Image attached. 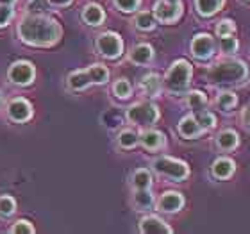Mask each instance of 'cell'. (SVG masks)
<instances>
[{
	"label": "cell",
	"mask_w": 250,
	"mask_h": 234,
	"mask_svg": "<svg viewBox=\"0 0 250 234\" xmlns=\"http://www.w3.org/2000/svg\"><path fill=\"white\" fill-rule=\"evenodd\" d=\"M161 88H163V83H161V77L157 73H148V75H145V77L141 79V89L148 97H157V95L161 93Z\"/></svg>",
	"instance_id": "20"
},
{
	"label": "cell",
	"mask_w": 250,
	"mask_h": 234,
	"mask_svg": "<svg viewBox=\"0 0 250 234\" xmlns=\"http://www.w3.org/2000/svg\"><path fill=\"white\" fill-rule=\"evenodd\" d=\"M214 50H216V43H214L213 36L209 34H197V36L191 40V54L200 61H206V59L213 58Z\"/></svg>",
	"instance_id": "9"
},
{
	"label": "cell",
	"mask_w": 250,
	"mask_h": 234,
	"mask_svg": "<svg viewBox=\"0 0 250 234\" xmlns=\"http://www.w3.org/2000/svg\"><path fill=\"white\" fill-rule=\"evenodd\" d=\"M25 11L29 15H45L48 11V0H29Z\"/></svg>",
	"instance_id": "31"
},
{
	"label": "cell",
	"mask_w": 250,
	"mask_h": 234,
	"mask_svg": "<svg viewBox=\"0 0 250 234\" xmlns=\"http://www.w3.org/2000/svg\"><path fill=\"white\" fill-rule=\"evenodd\" d=\"M211 172L216 179L220 181H225V179H230L236 172V163L229 157H218L216 161L213 163L211 167Z\"/></svg>",
	"instance_id": "13"
},
{
	"label": "cell",
	"mask_w": 250,
	"mask_h": 234,
	"mask_svg": "<svg viewBox=\"0 0 250 234\" xmlns=\"http://www.w3.org/2000/svg\"><path fill=\"white\" fill-rule=\"evenodd\" d=\"M16 211V200L9 195H0V214L11 216Z\"/></svg>",
	"instance_id": "33"
},
{
	"label": "cell",
	"mask_w": 250,
	"mask_h": 234,
	"mask_svg": "<svg viewBox=\"0 0 250 234\" xmlns=\"http://www.w3.org/2000/svg\"><path fill=\"white\" fill-rule=\"evenodd\" d=\"M184 206V197L179 191H167L163 193L159 202H157V209L163 213H177Z\"/></svg>",
	"instance_id": "11"
},
{
	"label": "cell",
	"mask_w": 250,
	"mask_h": 234,
	"mask_svg": "<svg viewBox=\"0 0 250 234\" xmlns=\"http://www.w3.org/2000/svg\"><path fill=\"white\" fill-rule=\"evenodd\" d=\"M152 167L159 175H165L172 181H184L188 175H189V168L184 161H179V159H173V157H157L156 161L152 163Z\"/></svg>",
	"instance_id": "4"
},
{
	"label": "cell",
	"mask_w": 250,
	"mask_h": 234,
	"mask_svg": "<svg viewBox=\"0 0 250 234\" xmlns=\"http://www.w3.org/2000/svg\"><path fill=\"white\" fill-rule=\"evenodd\" d=\"M191 64L186 59H177L172 66L168 68L167 75H165V86L168 91H172L175 95L184 93L191 83Z\"/></svg>",
	"instance_id": "3"
},
{
	"label": "cell",
	"mask_w": 250,
	"mask_h": 234,
	"mask_svg": "<svg viewBox=\"0 0 250 234\" xmlns=\"http://www.w3.org/2000/svg\"><path fill=\"white\" fill-rule=\"evenodd\" d=\"M7 116H9L13 122H16V124H23V122H27V120L32 116L31 102L25 99H21V97L9 100V104H7Z\"/></svg>",
	"instance_id": "10"
},
{
	"label": "cell",
	"mask_w": 250,
	"mask_h": 234,
	"mask_svg": "<svg viewBox=\"0 0 250 234\" xmlns=\"http://www.w3.org/2000/svg\"><path fill=\"white\" fill-rule=\"evenodd\" d=\"M188 106H189V109L193 111H198V109H204L206 104H208V97L202 93V91H191V93H188Z\"/></svg>",
	"instance_id": "29"
},
{
	"label": "cell",
	"mask_w": 250,
	"mask_h": 234,
	"mask_svg": "<svg viewBox=\"0 0 250 234\" xmlns=\"http://www.w3.org/2000/svg\"><path fill=\"white\" fill-rule=\"evenodd\" d=\"M154 58V48L150 45H146V43H140V45H136L132 50L129 52V61L134 63V64H148Z\"/></svg>",
	"instance_id": "15"
},
{
	"label": "cell",
	"mask_w": 250,
	"mask_h": 234,
	"mask_svg": "<svg viewBox=\"0 0 250 234\" xmlns=\"http://www.w3.org/2000/svg\"><path fill=\"white\" fill-rule=\"evenodd\" d=\"M89 84H91V79H89L88 70H75L68 75V88L73 89V91L86 89Z\"/></svg>",
	"instance_id": "19"
},
{
	"label": "cell",
	"mask_w": 250,
	"mask_h": 234,
	"mask_svg": "<svg viewBox=\"0 0 250 234\" xmlns=\"http://www.w3.org/2000/svg\"><path fill=\"white\" fill-rule=\"evenodd\" d=\"M132 186L136 190H146L152 186V175L146 168H140L132 173Z\"/></svg>",
	"instance_id": "24"
},
{
	"label": "cell",
	"mask_w": 250,
	"mask_h": 234,
	"mask_svg": "<svg viewBox=\"0 0 250 234\" xmlns=\"http://www.w3.org/2000/svg\"><path fill=\"white\" fill-rule=\"evenodd\" d=\"M238 104V97L232 91H222L216 97V107L222 111H230Z\"/></svg>",
	"instance_id": "27"
},
{
	"label": "cell",
	"mask_w": 250,
	"mask_h": 234,
	"mask_svg": "<svg viewBox=\"0 0 250 234\" xmlns=\"http://www.w3.org/2000/svg\"><path fill=\"white\" fill-rule=\"evenodd\" d=\"M11 233L15 234H34L36 229H34V225L29 222V220H18L13 227H11Z\"/></svg>",
	"instance_id": "34"
},
{
	"label": "cell",
	"mask_w": 250,
	"mask_h": 234,
	"mask_svg": "<svg viewBox=\"0 0 250 234\" xmlns=\"http://www.w3.org/2000/svg\"><path fill=\"white\" fill-rule=\"evenodd\" d=\"M225 0H195V7H197L198 15L202 16H213L216 15L222 7H224Z\"/></svg>",
	"instance_id": "21"
},
{
	"label": "cell",
	"mask_w": 250,
	"mask_h": 234,
	"mask_svg": "<svg viewBox=\"0 0 250 234\" xmlns=\"http://www.w3.org/2000/svg\"><path fill=\"white\" fill-rule=\"evenodd\" d=\"M134 25H136V29H140V31H152V29L156 27V16L152 15V13L141 11V13L136 15Z\"/></svg>",
	"instance_id": "25"
},
{
	"label": "cell",
	"mask_w": 250,
	"mask_h": 234,
	"mask_svg": "<svg viewBox=\"0 0 250 234\" xmlns=\"http://www.w3.org/2000/svg\"><path fill=\"white\" fill-rule=\"evenodd\" d=\"M13 16H15V9H13V5L0 4V29L9 25V21L13 20Z\"/></svg>",
	"instance_id": "35"
},
{
	"label": "cell",
	"mask_w": 250,
	"mask_h": 234,
	"mask_svg": "<svg viewBox=\"0 0 250 234\" xmlns=\"http://www.w3.org/2000/svg\"><path fill=\"white\" fill-rule=\"evenodd\" d=\"M238 145H240V136H238L236 130L225 129L216 136V147H218L220 150L230 152V150H234Z\"/></svg>",
	"instance_id": "17"
},
{
	"label": "cell",
	"mask_w": 250,
	"mask_h": 234,
	"mask_svg": "<svg viewBox=\"0 0 250 234\" xmlns=\"http://www.w3.org/2000/svg\"><path fill=\"white\" fill-rule=\"evenodd\" d=\"M18 38L31 47H50L59 42L61 27L54 18L47 15H29L27 13L18 23Z\"/></svg>",
	"instance_id": "1"
},
{
	"label": "cell",
	"mask_w": 250,
	"mask_h": 234,
	"mask_svg": "<svg viewBox=\"0 0 250 234\" xmlns=\"http://www.w3.org/2000/svg\"><path fill=\"white\" fill-rule=\"evenodd\" d=\"M83 20L91 27L102 25L105 20V13L99 4H88L83 9Z\"/></svg>",
	"instance_id": "18"
},
{
	"label": "cell",
	"mask_w": 250,
	"mask_h": 234,
	"mask_svg": "<svg viewBox=\"0 0 250 234\" xmlns=\"http://www.w3.org/2000/svg\"><path fill=\"white\" fill-rule=\"evenodd\" d=\"M140 231L145 234H172V227L157 216H145L140 222Z\"/></svg>",
	"instance_id": "12"
},
{
	"label": "cell",
	"mask_w": 250,
	"mask_h": 234,
	"mask_svg": "<svg viewBox=\"0 0 250 234\" xmlns=\"http://www.w3.org/2000/svg\"><path fill=\"white\" fill-rule=\"evenodd\" d=\"M0 104H2V93H0Z\"/></svg>",
	"instance_id": "41"
},
{
	"label": "cell",
	"mask_w": 250,
	"mask_h": 234,
	"mask_svg": "<svg viewBox=\"0 0 250 234\" xmlns=\"http://www.w3.org/2000/svg\"><path fill=\"white\" fill-rule=\"evenodd\" d=\"M97 50H99L104 58L107 59H116L120 58L124 52V42L116 32H104L97 38Z\"/></svg>",
	"instance_id": "7"
},
{
	"label": "cell",
	"mask_w": 250,
	"mask_h": 234,
	"mask_svg": "<svg viewBox=\"0 0 250 234\" xmlns=\"http://www.w3.org/2000/svg\"><path fill=\"white\" fill-rule=\"evenodd\" d=\"M208 79L213 84H241L249 79V68L238 59H224L209 68Z\"/></svg>",
	"instance_id": "2"
},
{
	"label": "cell",
	"mask_w": 250,
	"mask_h": 234,
	"mask_svg": "<svg viewBox=\"0 0 250 234\" xmlns=\"http://www.w3.org/2000/svg\"><path fill=\"white\" fill-rule=\"evenodd\" d=\"M140 143L146 150H159L165 147V134L154 129L143 130L140 134Z\"/></svg>",
	"instance_id": "14"
},
{
	"label": "cell",
	"mask_w": 250,
	"mask_h": 234,
	"mask_svg": "<svg viewBox=\"0 0 250 234\" xmlns=\"http://www.w3.org/2000/svg\"><path fill=\"white\" fill-rule=\"evenodd\" d=\"M152 15L161 23H173L183 15V2L181 0H157L154 4Z\"/></svg>",
	"instance_id": "6"
},
{
	"label": "cell",
	"mask_w": 250,
	"mask_h": 234,
	"mask_svg": "<svg viewBox=\"0 0 250 234\" xmlns=\"http://www.w3.org/2000/svg\"><path fill=\"white\" fill-rule=\"evenodd\" d=\"M34 77H36V68L29 61H16L7 70V79L13 84H18V86L31 84Z\"/></svg>",
	"instance_id": "8"
},
{
	"label": "cell",
	"mask_w": 250,
	"mask_h": 234,
	"mask_svg": "<svg viewBox=\"0 0 250 234\" xmlns=\"http://www.w3.org/2000/svg\"><path fill=\"white\" fill-rule=\"evenodd\" d=\"M132 202H134L136 209L146 211V209H150L152 204H154V195L148 191V188H146V190H136L134 197H132Z\"/></svg>",
	"instance_id": "22"
},
{
	"label": "cell",
	"mask_w": 250,
	"mask_h": 234,
	"mask_svg": "<svg viewBox=\"0 0 250 234\" xmlns=\"http://www.w3.org/2000/svg\"><path fill=\"white\" fill-rule=\"evenodd\" d=\"M16 0H0V4H5V5H13Z\"/></svg>",
	"instance_id": "40"
},
{
	"label": "cell",
	"mask_w": 250,
	"mask_h": 234,
	"mask_svg": "<svg viewBox=\"0 0 250 234\" xmlns=\"http://www.w3.org/2000/svg\"><path fill=\"white\" fill-rule=\"evenodd\" d=\"M241 118H243L245 125H249V127H250V104L245 107V111H243V115H241Z\"/></svg>",
	"instance_id": "39"
},
{
	"label": "cell",
	"mask_w": 250,
	"mask_h": 234,
	"mask_svg": "<svg viewBox=\"0 0 250 234\" xmlns=\"http://www.w3.org/2000/svg\"><path fill=\"white\" fill-rule=\"evenodd\" d=\"M127 120L140 127H146L159 120V109L152 102H138L127 109Z\"/></svg>",
	"instance_id": "5"
},
{
	"label": "cell",
	"mask_w": 250,
	"mask_h": 234,
	"mask_svg": "<svg viewBox=\"0 0 250 234\" xmlns=\"http://www.w3.org/2000/svg\"><path fill=\"white\" fill-rule=\"evenodd\" d=\"M113 91H115V95L118 99H129L130 93H132V86H130V83L127 79H118L115 83V86H113Z\"/></svg>",
	"instance_id": "32"
},
{
	"label": "cell",
	"mask_w": 250,
	"mask_h": 234,
	"mask_svg": "<svg viewBox=\"0 0 250 234\" xmlns=\"http://www.w3.org/2000/svg\"><path fill=\"white\" fill-rule=\"evenodd\" d=\"M238 48H240V42L234 38V34L220 38V50L224 54H234L238 52Z\"/></svg>",
	"instance_id": "30"
},
{
	"label": "cell",
	"mask_w": 250,
	"mask_h": 234,
	"mask_svg": "<svg viewBox=\"0 0 250 234\" xmlns=\"http://www.w3.org/2000/svg\"><path fill=\"white\" fill-rule=\"evenodd\" d=\"M115 5L124 13H134L138 7H140L141 0H113Z\"/></svg>",
	"instance_id": "36"
},
{
	"label": "cell",
	"mask_w": 250,
	"mask_h": 234,
	"mask_svg": "<svg viewBox=\"0 0 250 234\" xmlns=\"http://www.w3.org/2000/svg\"><path fill=\"white\" fill-rule=\"evenodd\" d=\"M118 143H120L122 149H134L140 143V136L136 134L132 129H125L118 136Z\"/></svg>",
	"instance_id": "28"
},
{
	"label": "cell",
	"mask_w": 250,
	"mask_h": 234,
	"mask_svg": "<svg viewBox=\"0 0 250 234\" xmlns=\"http://www.w3.org/2000/svg\"><path fill=\"white\" fill-rule=\"evenodd\" d=\"M193 116H195V120L200 124V127H202L204 130L213 129L214 125H216V116H214L213 113H209L206 107H204V109H198V111H193Z\"/></svg>",
	"instance_id": "26"
},
{
	"label": "cell",
	"mask_w": 250,
	"mask_h": 234,
	"mask_svg": "<svg viewBox=\"0 0 250 234\" xmlns=\"http://www.w3.org/2000/svg\"><path fill=\"white\" fill-rule=\"evenodd\" d=\"M91 79V84H105L109 81V70L104 64H91L86 68Z\"/></svg>",
	"instance_id": "23"
},
{
	"label": "cell",
	"mask_w": 250,
	"mask_h": 234,
	"mask_svg": "<svg viewBox=\"0 0 250 234\" xmlns=\"http://www.w3.org/2000/svg\"><path fill=\"white\" fill-rule=\"evenodd\" d=\"M73 0H48V4L58 5V7H66V5L72 4Z\"/></svg>",
	"instance_id": "38"
},
{
	"label": "cell",
	"mask_w": 250,
	"mask_h": 234,
	"mask_svg": "<svg viewBox=\"0 0 250 234\" xmlns=\"http://www.w3.org/2000/svg\"><path fill=\"white\" fill-rule=\"evenodd\" d=\"M236 32V25L232 20H222L216 25V34H218L220 38L222 36H229V34H234Z\"/></svg>",
	"instance_id": "37"
},
{
	"label": "cell",
	"mask_w": 250,
	"mask_h": 234,
	"mask_svg": "<svg viewBox=\"0 0 250 234\" xmlns=\"http://www.w3.org/2000/svg\"><path fill=\"white\" fill-rule=\"evenodd\" d=\"M179 132H181V136L188 138V140H195V138H198V136L202 134L204 129L200 127V124H198L197 120H195V116L189 115V116H184L179 122Z\"/></svg>",
	"instance_id": "16"
}]
</instances>
